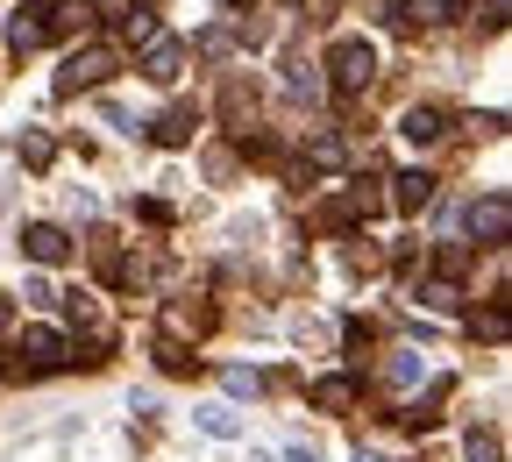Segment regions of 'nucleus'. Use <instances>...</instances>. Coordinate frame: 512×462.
Returning a JSON list of instances; mask_svg holds the SVG:
<instances>
[{"instance_id":"f257e3e1","label":"nucleus","mask_w":512,"mask_h":462,"mask_svg":"<svg viewBox=\"0 0 512 462\" xmlns=\"http://www.w3.org/2000/svg\"><path fill=\"white\" fill-rule=\"evenodd\" d=\"M328 64H335V86H342V93H363V86H370V72H377V50L349 36V43H335V57H328Z\"/></svg>"},{"instance_id":"f03ea898","label":"nucleus","mask_w":512,"mask_h":462,"mask_svg":"<svg viewBox=\"0 0 512 462\" xmlns=\"http://www.w3.org/2000/svg\"><path fill=\"white\" fill-rule=\"evenodd\" d=\"M100 79H114V50H79L57 72V93H79V86H100Z\"/></svg>"},{"instance_id":"7ed1b4c3","label":"nucleus","mask_w":512,"mask_h":462,"mask_svg":"<svg viewBox=\"0 0 512 462\" xmlns=\"http://www.w3.org/2000/svg\"><path fill=\"white\" fill-rule=\"evenodd\" d=\"M470 228H477L484 242H505V235H512V200H505V192H484V200L470 207Z\"/></svg>"},{"instance_id":"20e7f679","label":"nucleus","mask_w":512,"mask_h":462,"mask_svg":"<svg viewBox=\"0 0 512 462\" xmlns=\"http://www.w3.org/2000/svg\"><path fill=\"white\" fill-rule=\"evenodd\" d=\"M22 249H29L36 263H64V256H72V235L50 228V221H36V228H22Z\"/></svg>"},{"instance_id":"39448f33","label":"nucleus","mask_w":512,"mask_h":462,"mask_svg":"<svg viewBox=\"0 0 512 462\" xmlns=\"http://www.w3.org/2000/svg\"><path fill=\"white\" fill-rule=\"evenodd\" d=\"M22 349L36 356V370H57V363H72V349H64V335H57V327H29V335H22Z\"/></svg>"},{"instance_id":"423d86ee","label":"nucleus","mask_w":512,"mask_h":462,"mask_svg":"<svg viewBox=\"0 0 512 462\" xmlns=\"http://www.w3.org/2000/svg\"><path fill=\"white\" fill-rule=\"evenodd\" d=\"M392 185H399V192H392L399 214H420V207L434 200V178H427V171H406V178H392Z\"/></svg>"},{"instance_id":"0eeeda50","label":"nucleus","mask_w":512,"mask_h":462,"mask_svg":"<svg viewBox=\"0 0 512 462\" xmlns=\"http://www.w3.org/2000/svg\"><path fill=\"white\" fill-rule=\"evenodd\" d=\"M399 128H406V143H441V136H448V121H441V107H413V114H406Z\"/></svg>"},{"instance_id":"6e6552de","label":"nucleus","mask_w":512,"mask_h":462,"mask_svg":"<svg viewBox=\"0 0 512 462\" xmlns=\"http://www.w3.org/2000/svg\"><path fill=\"white\" fill-rule=\"evenodd\" d=\"M313 406H320V413L356 406V377H320V384H313Z\"/></svg>"},{"instance_id":"1a4fd4ad","label":"nucleus","mask_w":512,"mask_h":462,"mask_svg":"<svg viewBox=\"0 0 512 462\" xmlns=\"http://www.w3.org/2000/svg\"><path fill=\"white\" fill-rule=\"evenodd\" d=\"M178 64H185V50H178L171 36H150V64H143V72H150V79H178Z\"/></svg>"},{"instance_id":"9d476101","label":"nucleus","mask_w":512,"mask_h":462,"mask_svg":"<svg viewBox=\"0 0 512 462\" xmlns=\"http://www.w3.org/2000/svg\"><path fill=\"white\" fill-rule=\"evenodd\" d=\"M86 22H93L86 0H57V8H50V29H57V36H72V29L86 36Z\"/></svg>"},{"instance_id":"9b49d317","label":"nucleus","mask_w":512,"mask_h":462,"mask_svg":"<svg viewBox=\"0 0 512 462\" xmlns=\"http://www.w3.org/2000/svg\"><path fill=\"white\" fill-rule=\"evenodd\" d=\"M192 128H200V121L178 107V114H164V121H157V143H164V150H185V143H192Z\"/></svg>"},{"instance_id":"f8f14e48","label":"nucleus","mask_w":512,"mask_h":462,"mask_svg":"<svg viewBox=\"0 0 512 462\" xmlns=\"http://www.w3.org/2000/svg\"><path fill=\"white\" fill-rule=\"evenodd\" d=\"M420 299H427L434 313H456V306H463V285H456V278H434V285H427Z\"/></svg>"},{"instance_id":"ddd939ff","label":"nucleus","mask_w":512,"mask_h":462,"mask_svg":"<svg viewBox=\"0 0 512 462\" xmlns=\"http://www.w3.org/2000/svg\"><path fill=\"white\" fill-rule=\"evenodd\" d=\"M50 157H57L50 136H22V164H29V171H50Z\"/></svg>"},{"instance_id":"4468645a","label":"nucleus","mask_w":512,"mask_h":462,"mask_svg":"<svg viewBox=\"0 0 512 462\" xmlns=\"http://www.w3.org/2000/svg\"><path fill=\"white\" fill-rule=\"evenodd\" d=\"M121 36H128V43H150V36H157V15H143V8H128V15H121Z\"/></svg>"},{"instance_id":"2eb2a0df","label":"nucleus","mask_w":512,"mask_h":462,"mask_svg":"<svg viewBox=\"0 0 512 462\" xmlns=\"http://www.w3.org/2000/svg\"><path fill=\"white\" fill-rule=\"evenodd\" d=\"M306 157H313V171H335V164H342V143H335V136H313Z\"/></svg>"},{"instance_id":"dca6fc26","label":"nucleus","mask_w":512,"mask_h":462,"mask_svg":"<svg viewBox=\"0 0 512 462\" xmlns=\"http://www.w3.org/2000/svg\"><path fill=\"white\" fill-rule=\"evenodd\" d=\"M8 43H15V50H36V43H43V22L15 15V22H8Z\"/></svg>"},{"instance_id":"f3484780","label":"nucleus","mask_w":512,"mask_h":462,"mask_svg":"<svg viewBox=\"0 0 512 462\" xmlns=\"http://www.w3.org/2000/svg\"><path fill=\"white\" fill-rule=\"evenodd\" d=\"M157 363H164L171 377H185V370H200V363H192V356H185L178 342H157Z\"/></svg>"},{"instance_id":"a211bd4d","label":"nucleus","mask_w":512,"mask_h":462,"mask_svg":"<svg viewBox=\"0 0 512 462\" xmlns=\"http://www.w3.org/2000/svg\"><path fill=\"white\" fill-rule=\"evenodd\" d=\"M200 427H207L214 441H235V434H242V420H235V413H200Z\"/></svg>"},{"instance_id":"6ab92c4d","label":"nucleus","mask_w":512,"mask_h":462,"mask_svg":"<svg viewBox=\"0 0 512 462\" xmlns=\"http://www.w3.org/2000/svg\"><path fill=\"white\" fill-rule=\"evenodd\" d=\"M470 462H498V434H470Z\"/></svg>"},{"instance_id":"aec40b11","label":"nucleus","mask_w":512,"mask_h":462,"mask_svg":"<svg viewBox=\"0 0 512 462\" xmlns=\"http://www.w3.org/2000/svg\"><path fill=\"white\" fill-rule=\"evenodd\" d=\"M256 384H264V377H256V370H228V391H235V399H249V391Z\"/></svg>"},{"instance_id":"412c9836","label":"nucleus","mask_w":512,"mask_h":462,"mask_svg":"<svg viewBox=\"0 0 512 462\" xmlns=\"http://www.w3.org/2000/svg\"><path fill=\"white\" fill-rule=\"evenodd\" d=\"M441 8H448V0H413L406 15H420V22H441Z\"/></svg>"},{"instance_id":"4be33fe9","label":"nucleus","mask_w":512,"mask_h":462,"mask_svg":"<svg viewBox=\"0 0 512 462\" xmlns=\"http://www.w3.org/2000/svg\"><path fill=\"white\" fill-rule=\"evenodd\" d=\"M285 462H320V448H313V441H292V448H285Z\"/></svg>"},{"instance_id":"5701e85b","label":"nucleus","mask_w":512,"mask_h":462,"mask_svg":"<svg viewBox=\"0 0 512 462\" xmlns=\"http://www.w3.org/2000/svg\"><path fill=\"white\" fill-rule=\"evenodd\" d=\"M349 462H377V455H370V448H356V455H349Z\"/></svg>"},{"instance_id":"b1692460","label":"nucleus","mask_w":512,"mask_h":462,"mask_svg":"<svg viewBox=\"0 0 512 462\" xmlns=\"http://www.w3.org/2000/svg\"><path fill=\"white\" fill-rule=\"evenodd\" d=\"M0 327H8V299H0Z\"/></svg>"}]
</instances>
